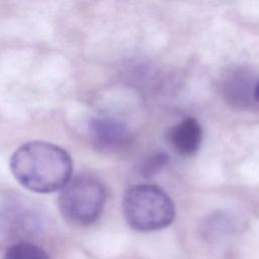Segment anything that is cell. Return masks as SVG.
<instances>
[{
	"label": "cell",
	"instance_id": "obj_9",
	"mask_svg": "<svg viewBox=\"0 0 259 259\" xmlns=\"http://www.w3.org/2000/svg\"><path fill=\"white\" fill-rule=\"evenodd\" d=\"M253 98L259 102V80L256 82V85L254 88V93H253Z\"/></svg>",
	"mask_w": 259,
	"mask_h": 259
},
{
	"label": "cell",
	"instance_id": "obj_4",
	"mask_svg": "<svg viewBox=\"0 0 259 259\" xmlns=\"http://www.w3.org/2000/svg\"><path fill=\"white\" fill-rule=\"evenodd\" d=\"M89 133L93 144L104 151L118 150L131 141L127 125L122 120L107 115L93 117L89 121Z\"/></svg>",
	"mask_w": 259,
	"mask_h": 259
},
{
	"label": "cell",
	"instance_id": "obj_1",
	"mask_svg": "<svg viewBox=\"0 0 259 259\" xmlns=\"http://www.w3.org/2000/svg\"><path fill=\"white\" fill-rule=\"evenodd\" d=\"M10 169L25 188L38 193L62 189L71 179L73 161L63 148L41 141L28 142L12 155Z\"/></svg>",
	"mask_w": 259,
	"mask_h": 259
},
{
	"label": "cell",
	"instance_id": "obj_3",
	"mask_svg": "<svg viewBox=\"0 0 259 259\" xmlns=\"http://www.w3.org/2000/svg\"><path fill=\"white\" fill-rule=\"evenodd\" d=\"M105 201L104 185L89 174H79L71 178L61 189L58 200L62 217L75 227H87L97 221Z\"/></svg>",
	"mask_w": 259,
	"mask_h": 259
},
{
	"label": "cell",
	"instance_id": "obj_5",
	"mask_svg": "<svg viewBox=\"0 0 259 259\" xmlns=\"http://www.w3.org/2000/svg\"><path fill=\"white\" fill-rule=\"evenodd\" d=\"M202 127L193 117H186L169 131V142L182 156L190 157L197 153L202 142Z\"/></svg>",
	"mask_w": 259,
	"mask_h": 259
},
{
	"label": "cell",
	"instance_id": "obj_2",
	"mask_svg": "<svg viewBox=\"0 0 259 259\" xmlns=\"http://www.w3.org/2000/svg\"><path fill=\"white\" fill-rule=\"evenodd\" d=\"M126 223L140 232L168 227L175 218V205L162 188L153 184H137L127 189L122 201Z\"/></svg>",
	"mask_w": 259,
	"mask_h": 259
},
{
	"label": "cell",
	"instance_id": "obj_6",
	"mask_svg": "<svg viewBox=\"0 0 259 259\" xmlns=\"http://www.w3.org/2000/svg\"><path fill=\"white\" fill-rule=\"evenodd\" d=\"M257 82V81H256ZM254 78L245 69H235L231 71L223 81L224 96L235 104H244L253 96L256 85Z\"/></svg>",
	"mask_w": 259,
	"mask_h": 259
},
{
	"label": "cell",
	"instance_id": "obj_7",
	"mask_svg": "<svg viewBox=\"0 0 259 259\" xmlns=\"http://www.w3.org/2000/svg\"><path fill=\"white\" fill-rule=\"evenodd\" d=\"M3 259H49V257L38 246L27 242H19L6 250Z\"/></svg>",
	"mask_w": 259,
	"mask_h": 259
},
{
	"label": "cell",
	"instance_id": "obj_8",
	"mask_svg": "<svg viewBox=\"0 0 259 259\" xmlns=\"http://www.w3.org/2000/svg\"><path fill=\"white\" fill-rule=\"evenodd\" d=\"M169 158L164 152H155L147 156L140 164L139 171L144 177H152L159 173L167 164Z\"/></svg>",
	"mask_w": 259,
	"mask_h": 259
}]
</instances>
